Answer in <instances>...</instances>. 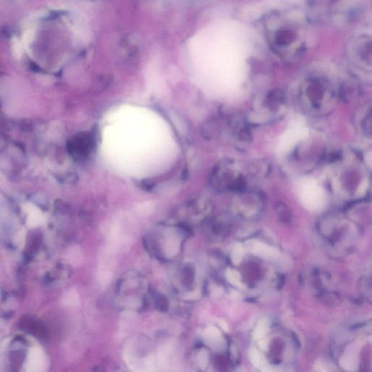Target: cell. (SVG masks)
Segmentation results:
<instances>
[{"mask_svg": "<svg viewBox=\"0 0 372 372\" xmlns=\"http://www.w3.org/2000/svg\"><path fill=\"white\" fill-rule=\"evenodd\" d=\"M348 54L354 65L363 68L371 66V36L366 34L356 36L350 42Z\"/></svg>", "mask_w": 372, "mask_h": 372, "instance_id": "obj_5", "label": "cell"}, {"mask_svg": "<svg viewBox=\"0 0 372 372\" xmlns=\"http://www.w3.org/2000/svg\"><path fill=\"white\" fill-rule=\"evenodd\" d=\"M204 336L208 342L212 344H214V342H218L221 340V334L219 330L216 327H209L206 328L204 331Z\"/></svg>", "mask_w": 372, "mask_h": 372, "instance_id": "obj_12", "label": "cell"}, {"mask_svg": "<svg viewBox=\"0 0 372 372\" xmlns=\"http://www.w3.org/2000/svg\"><path fill=\"white\" fill-rule=\"evenodd\" d=\"M214 180L220 190L238 193L248 188L246 176L244 174L240 164L235 160L222 162L218 166Z\"/></svg>", "mask_w": 372, "mask_h": 372, "instance_id": "obj_4", "label": "cell"}, {"mask_svg": "<svg viewBox=\"0 0 372 372\" xmlns=\"http://www.w3.org/2000/svg\"><path fill=\"white\" fill-rule=\"evenodd\" d=\"M248 172L256 178H264L270 172V165L264 160H256L251 164Z\"/></svg>", "mask_w": 372, "mask_h": 372, "instance_id": "obj_8", "label": "cell"}, {"mask_svg": "<svg viewBox=\"0 0 372 372\" xmlns=\"http://www.w3.org/2000/svg\"><path fill=\"white\" fill-rule=\"evenodd\" d=\"M246 246L251 252L264 259H275L278 256V252L275 248L258 240H250Z\"/></svg>", "mask_w": 372, "mask_h": 372, "instance_id": "obj_6", "label": "cell"}, {"mask_svg": "<svg viewBox=\"0 0 372 372\" xmlns=\"http://www.w3.org/2000/svg\"><path fill=\"white\" fill-rule=\"evenodd\" d=\"M172 351V347L171 344H166L162 348L158 351V355L160 360H164L168 358L170 356Z\"/></svg>", "mask_w": 372, "mask_h": 372, "instance_id": "obj_16", "label": "cell"}, {"mask_svg": "<svg viewBox=\"0 0 372 372\" xmlns=\"http://www.w3.org/2000/svg\"><path fill=\"white\" fill-rule=\"evenodd\" d=\"M180 246V240L177 236H168L165 243V254L168 256H174L178 253Z\"/></svg>", "mask_w": 372, "mask_h": 372, "instance_id": "obj_9", "label": "cell"}, {"mask_svg": "<svg viewBox=\"0 0 372 372\" xmlns=\"http://www.w3.org/2000/svg\"><path fill=\"white\" fill-rule=\"evenodd\" d=\"M310 20L346 24L356 16L364 0H307Z\"/></svg>", "mask_w": 372, "mask_h": 372, "instance_id": "obj_2", "label": "cell"}, {"mask_svg": "<svg viewBox=\"0 0 372 372\" xmlns=\"http://www.w3.org/2000/svg\"><path fill=\"white\" fill-rule=\"evenodd\" d=\"M208 360L209 359H208V352L205 350H202L198 356V362L200 367L203 368H206L208 364Z\"/></svg>", "mask_w": 372, "mask_h": 372, "instance_id": "obj_17", "label": "cell"}, {"mask_svg": "<svg viewBox=\"0 0 372 372\" xmlns=\"http://www.w3.org/2000/svg\"><path fill=\"white\" fill-rule=\"evenodd\" d=\"M244 248L240 244H236L232 252V264L238 266L242 262L244 256Z\"/></svg>", "mask_w": 372, "mask_h": 372, "instance_id": "obj_11", "label": "cell"}, {"mask_svg": "<svg viewBox=\"0 0 372 372\" xmlns=\"http://www.w3.org/2000/svg\"><path fill=\"white\" fill-rule=\"evenodd\" d=\"M310 20L296 10H275L261 19L260 30L270 51L285 62L302 57L310 46Z\"/></svg>", "mask_w": 372, "mask_h": 372, "instance_id": "obj_1", "label": "cell"}, {"mask_svg": "<svg viewBox=\"0 0 372 372\" xmlns=\"http://www.w3.org/2000/svg\"><path fill=\"white\" fill-rule=\"evenodd\" d=\"M267 322H266V320H261V322L258 324V326L256 327L254 332H253V338H254V340H256L262 339V338H264L266 332H267Z\"/></svg>", "mask_w": 372, "mask_h": 372, "instance_id": "obj_15", "label": "cell"}, {"mask_svg": "<svg viewBox=\"0 0 372 372\" xmlns=\"http://www.w3.org/2000/svg\"><path fill=\"white\" fill-rule=\"evenodd\" d=\"M259 346L260 348L266 350L268 348L267 342H266V340L260 341L259 342Z\"/></svg>", "mask_w": 372, "mask_h": 372, "instance_id": "obj_19", "label": "cell"}, {"mask_svg": "<svg viewBox=\"0 0 372 372\" xmlns=\"http://www.w3.org/2000/svg\"><path fill=\"white\" fill-rule=\"evenodd\" d=\"M332 82L328 76L322 74H312L304 78L301 86V94L303 100L308 104L311 109L323 110L334 98Z\"/></svg>", "mask_w": 372, "mask_h": 372, "instance_id": "obj_3", "label": "cell"}, {"mask_svg": "<svg viewBox=\"0 0 372 372\" xmlns=\"http://www.w3.org/2000/svg\"><path fill=\"white\" fill-rule=\"evenodd\" d=\"M362 130L364 131L366 134L371 136L372 132V110L371 108H368V110L366 112L364 116L362 118Z\"/></svg>", "mask_w": 372, "mask_h": 372, "instance_id": "obj_14", "label": "cell"}, {"mask_svg": "<svg viewBox=\"0 0 372 372\" xmlns=\"http://www.w3.org/2000/svg\"><path fill=\"white\" fill-rule=\"evenodd\" d=\"M226 276L232 284L238 287L242 286V278H240V272L236 270L228 269L226 270Z\"/></svg>", "mask_w": 372, "mask_h": 372, "instance_id": "obj_13", "label": "cell"}, {"mask_svg": "<svg viewBox=\"0 0 372 372\" xmlns=\"http://www.w3.org/2000/svg\"><path fill=\"white\" fill-rule=\"evenodd\" d=\"M144 365L148 371H153L155 368V358L153 355L148 356L144 360Z\"/></svg>", "mask_w": 372, "mask_h": 372, "instance_id": "obj_18", "label": "cell"}, {"mask_svg": "<svg viewBox=\"0 0 372 372\" xmlns=\"http://www.w3.org/2000/svg\"><path fill=\"white\" fill-rule=\"evenodd\" d=\"M359 89L357 84L352 81H346L341 84L340 88L339 97L344 102H350L357 97Z\"/></svg>", "mask_w": 372, "mask_h": 372, "instance_id": "obj_7", "label": "cell"}, {"mask_svg": "<svg viewBox=\"0 0 372 372\" xmlns=\"http://www.w3.org/2000/svg\"><path fill=\"white\" fill-rule=\"evenodd\" d=\"M248 358H250L251 363L256 368H262L264 366V358L258 350L252 348L248 351Z\"/></svg>", "mask_w": 372, "mask_h": 372, "instance_id": "obj_10", "label": "cell"}, {"mask_svg": "<svg viewBox=\"0 0 372 372\" xmlns=\"http://www.w3.org/2000/svg\"><path fill=\"white\" fill-rule=\"evenodd\" d=\"M221 326L224 328V330H225L226 331H228V328H227V325H226V324L225 322H222L220 323Z\"/></svg>", "mask_w": 372, "mask_h": 372, "instance_id": "obj_20", "label": "cell"}]
</instances>
